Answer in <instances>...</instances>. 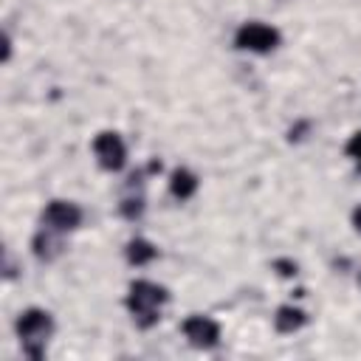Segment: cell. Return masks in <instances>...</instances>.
Segmentation results:
<instances>
[{
	"instance_id": "1",
	"label": "cell",
	"mask_w": 361,
	"mask_h": 361,
	"mask_svg": "<svg viewBox=\"0 0 361 361\" xmlns=\"http://www.w3.org/2000/svg\"><path fill=\"white\" fill-rule=\"evenodd\" d=\"M169 302V293L166 288L155 285V282H147V279H138L130 285V293H127V310L133 313V322L138 327H152L158 319H161V307Z\"/></svg>"
},
{
	"instance_id": "2",
	"label": "cell",
	"mask_w": 361,
	"mask_h": 361,
	"mask_svg": "<svg viewBox=\"0 0 361 361\" xmlns=\"http://www.w3.org/2000/svg\"><path fill=\"white\" fill-rule=\"evenodd\" d=\"M14 330H17V338H20L23 350H25V355L42 358V350H45L51 333H54V319L42 307H28V310H23L17 316Z\"/></svg>"
},
{
	"instance_id": "3",
	"label": "cell",
	"mask_w": 361,
	"mask_h": 361,
	"mask_svg": "<svg viewBox=\"0 0 361 361\" xmlns=\"http://www.w3.org/2000/svg\"><path fill=\"white\" fill-rule=\"evenodd\" d=\"M234 45L251 54H271L279 45V31L265 23H243L234 34Z\"/></svg>"
},
{
	"instance_id": "4",
	"label": "cell",
	"mask_w": 361,
	"mask_h": 361,
	"mask_svg": "<svg viewBox=\"0 0 361 361\" xmlns=\"http://www.w3.org/2000/svg\"><path fill=\"white\" fill-rule=\"evenodd\" d=\"M93 152L99 158V166L107 169V172H118L124 164H127V147L124 141L118 138V133H99L93 138Z\"/></svg>"
},
{
	"instance_id": "5",
	"label": "cell",
	"mask_w": 361,
	"mask_h": 361,
	"mask_svg": "<svg viewBox=\"0 0 361 361\" xmlns=\"http://www.w3.org/2000/svg\"><path fill=\"white\" fill-rule=\"evenodd\" d=\"M79 223H82V209L71 200H51L42 209V226L51 231L65 234V231H73Z\"/></svg>"
},
{
	"instance_id": "6",
	"label": "cell",
	"mask_w": 361,
	"mask_h": 361,
	"mask_svg": "<svg viewBox=\"0 0 361 361\" xmlns=\"http://www.w3.org/2000/svg\"><path fill=\"white\" fill-rule=\"evenodd\" d=\"M183 336L189 338L192 347L212 350V347L220 341V324H217L214 319H209V316L195 313V316H189V319L183 322Z\"/></svg>"
},
{
	"instance_id": "7",
	"label": "cell",
	"mask_w": 361,
	"mask_h": 361,
	"mask_svg": "<svg viewBox=\"0 0 361 361\" xmlns=\"http://www.w3.org/2000/svg\"><path fill=\"white\" fill-rule=\"evenodd\" d=\"M31 245H34V254H37L39 259H54V257L62 251V234L42 226V228L37 231V237H34Z\"/></svg>"
},
{
	"instance_id": "8",
	"label": "cell",
	"mask_w": 361,
	"mask_h": 361,
	"mask_svg": "<svg viewBox=\"0 0 361 361\" xmlns=\"http://www.w3.org/2000/svg\"><path fill=\"white\" fill-rule=\"evenodd\" d=\"M307 322V313L302 307H293V305H282L276 307V316H274V327L279 333H296L299 327H305Z\"/></svg>"
},
{
	"instance_id": "9",
	"label": "cell",
	"mask_w": 361,
	"mask_h": 361,
	"mask_svg": "<svg viewBox=\"0 0 361 361\" xmlns=\"http://www.w3.org/2000/svg\"><path fill=\"white\" fill-rule=\"evenodd\" d=\"M169 192L178 197V200H189L195 192H197V175L189 172V169H175L169 175Z\"/></svg>"
},
{
	"instance_id": "10",
	"label": "cell",
	"mask_w": 361,
	"mask_h": 361,
	"mask_svg": "<svg viewBox=\"0 0 361 361\" xmlns=\"http://www.w3.org/2000/svg\"><path fill=\"white\" fill-rule=\"evenodd\" d=\"M155 257H158V248H155L149 240L135 237V240L127 243V262H130V265H147V262H152Z\"/></svg>"
},
{
	"instance_id": "11",
	"label": "cell",
	"mask_w": 361,
	"mask_h": 361,
	"mask_svg": "<svg viewBox=\"0 0 361 361\" xmlns=\"http://www.w3.org/2000/svg\"><path fill=\"white\" fill-rule=\"evenodd\" d=\"M141 212H144V195H141V192H138V195H127V197L121 200V214H124L127 220L141 217Z\"/></svg>"
},
{
	"instance_id": "12",
	"label": "cell",
	"mask_w": 361,
	"mask_h": 361,
	"mask_svg": "<svg viewBox=\"0 0 361 361\" xmlns=\"http://www.w3.org/2000/svg\"><path fill=\"white\" fill-rule=\"evenodd\" d=\"M344 152H347V155H350V158L355 161V166L361 169V130L350 135V141H347V147H344Z\"/></svg>"
},
{
	"instance_id": "13",
	"label": "cell",
	"mask_w": 361,
	"mask_h": 361,
	"mask_svg": "<svg viewBox=\"0 0 361 361\" xmlns=\"http://www.w3.org/2000/svg\"><path fill=\"white\" fill-rule=\"evenodd\" d=\"M274 268H279L282 276H293V274H296V262H288V259H276Z\"/></svg>"
},
{
	"instance_id": "14",
	"label": "cell",
	"mask_w": 361,
	"mask_h": 361,
	"mask_svg": "<svg viewBox=\"0 0 361 361\" xmlns=\"http://www.w3.org/2000/svg\"><path fill=\"white\" fill-rule=\"evenodd\" d=\"M353 226H355V231L361 234V206L353 209Z\"/></svg>"
}]
</instances>
